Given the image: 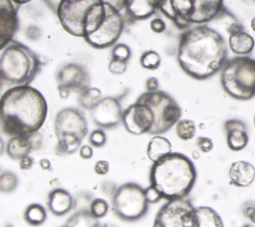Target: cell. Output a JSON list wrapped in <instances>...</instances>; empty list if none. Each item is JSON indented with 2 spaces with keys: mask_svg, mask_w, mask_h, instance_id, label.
<instances>
[{
  "mask_svg": "<svg viewBox=\"0 0 255 227\" xmlns=\"http://www.w3.org/2000/svg\"><path fill=\"white\" fill-rule=\"evenodd\" d=\"M159 0H124L125 23L132 24L150 18L158 11Z\"/></svg>",
  "mask_w": 255,
  "mask_h": 227,
  "instance_id": "cell-18",
  "label": "cell"
},
{
  "mask_svg": "<svg viewBox=\"0 0 255 227\" xmlns=\"http://www.w3.org/2000/svg\"><path fill=\"white\" fill-rule=\"evenodd\" d=\"M227 44L231 52L238 56L249 55L255 46L253 37L244 30L229 34Z\"/></svg>",
  "mask_w": 255,
  "mask_h": 227,
  "instance_id": "cell-22",
  "label": "cell"
},
{
  "mask_svg": "<svg viewBox=\"0 0 255 227\" xmlns=\"http://www.w3.org/2000/svg\"><path fill=\"white\" fill-rule=\"evenodd\" d=\"M47 206L49 211L55 216H64L74 209L75 199L68 190L57 187L49 192Z\"/></svg>",
  "mask_w": 255,
  "mask_h": 227,
  "instance_id": "cell-19",
  "label": "cell"
},
{
  "mask_svg": "<svg viewBox=\"0 0 255 227\" xmlns=\"http://www.w3.org/2000/svg\"><path fill=\"white\" fill-rule=\"evenodd\" d=\"M57 144L55 146V152L59 156H67L75 153L82 146L83 139L75 135H62L57 138Z\"/></svg>",
  "mask_w": 255,
  "mask_h": 227,
  "instance_id": "cell-25",
  "label": "cell"
},
{
  "mask_svg": "<svg viewBox=\"0 0 255 227\" xmlns=\"http://www.w3.org/2000/svg\"><path fill=\"white\" fill-rule=\"evenodd\" d=\"M159 82L155 77H149L145 81V90L146 92H155L158 91Z\"/></svg>",
  "mask_w": 255,
  "mask_h": 227,
  "instance_id": "cell-42",
  "label": "cell"
},
{
  "mask_svg": "<svg viewBox=\"0 0 255 227\" xmlns=\"http://www.w3.org/2000/svg\"><path fill=\"white\" fill-rule=\"evenodd\" d=\"M144 192H145V197L148 201V203H157L159 200L162 199L161 194L159 193V191L152 185L149 184V186H147L146 188H144Z\"/></svg>",
  "mask_w": 255,
  "mask_h": 227,
  "instance_id": "cell-36",
  "label": "cell"
},
{
  "mask_svg": "<svg viewBox=\"0 0 255 227\" xmlns=\"http://www.w3.org/2000/svg\"><path fill=\"white\" fill-rule=\"evenodd\" d=\"M66 224L73 227H103V223L100 222V219L93 217L89 209L76 210L74 214L68 218Z\"/></svg>",
  "mask_w": 255,
  "mask_h": 227,
  "instance_id": "cell-26",
  "label": "cell"
},
{
  "mask_svg": "<svg viewBox=\"0 0 255 227\" xmlns=\"http://www.w3.org/2000/svg\"><path fill=\"white\" fill-rule=\"evenodd\" d=\"M41 144L42 135L38 131L29 136H10L6 142L5 150L11 159L20 160L23 157L30 155L32 151L39 149Z\"/></svg>",
  "mask_w": 255,
  "mask_h": 227,
  "instance_id": "cell-17",
  "label": "cell"
},
{
  "mask_svg": "<svg viewBox=\"0 0 255 227\" xmlns=\"http://www.w3.org/2000/svg\"><path fill=\"white\" fill-rule=\"evenodd\" d=\"M18 176L10 170H4L0 174V191L2 193H11L18 186Z\"/></svg>",
  "mask_w": 255,
  "mask_h": 227,
  "instance_id": "cell-30",
  "label": "cell"
},
{
  "mask_svg": "<svg viewBox=\"0 0 255 227\" xmlns=\"http://www.w3.org/2000/svg\"><path fill=\"white\" fill-rule=\"evenodd\" d=\"M0 53V78L8 88L30 85L43 65L40 57L25 44L12 40Z\"/></svg>",
  "mask_w": 255,
  "mask_h": 227,
  "instance_id": "cell-5",
  "label": "cell"
},
{
  "mask_svg": "<svg viewBox=\"0 0 255 227\" xmlns=\"http://www.w3.org/2000/svg\"><path fill=\"white\" fill-rule=\"evenodd\" d=\"M58 92L62 99H66L71 93L80 95L91 87V78L87 69L78 63H67L57 73Z\"/></svg>",
  "mask_w": 255,
  "mask_h": 227,
  "instance_id": "cell-12",
  "label": "cell"
},
{
  "mask_svg": "<svg viewBox=\"0 0 255 227\" xmlns=\"http://www.w3.org/2000/svg\"><path fill=\"white\" fill-rule=\"evenodd\" d=\"M172 152V145L168 138L162 135H153L146 146V154L153 163Z\"/></svg>",
  "mask_w": 255,
  "mask_h": 227,
  "instance_id": "cell-23",
  "label": "cell"
},
{
  "mask_svg": "<svg viewBox=\"0 0 255 227\" xmlns=\"http://www.w3.org/2000/svg\"><path fill=\"white\" fill-rule=\"evenodd\" d=\"M79 152H80V156L83 159H90V158L93 157V154H94V150H93L92 145H88V144L82 145L79 149Z\"/></svg>",
  "mask_w": 255,
  "mask_h": 227,
  "instance_id": "cell-43",
  "label": "cell"
},
{
  "mask_svg": "<svg viewBox=\"0 0 255 227\" xmlns=\"http://www.w3.org/2000/svg\"><path fill=\"white\" fill-rule=\"evenodd\" d=\"M136 102L145 104L154 115V123L148 134L161 135L174 126L181 118V108L176 101L163 91L144 92Z\"/></svg>",
  "mask_w": 255,
  "mask_h": 227,
  "instance_id": "cell-8",
  "label": "cell"
},
{
  "mask_svg": "<svg viewBox=\"0 0 255 227\" xmlns=\"http://www.w3.org/2000/svg\"><path fill=\"white\" fill-rule=\"evenodd\" d=\"M194 206L186 198L167 200L157 211L154 227H196Z\"/></svg>",
  "mask_w": 255,
  "mask_h": 227,
  "instance_id": "cell-10",
  "label": "cell"
},
{
  "mask_svg": "<svg viewBox=\"0 0 255 227\" xmlns=\"http://www.w3.org/2000/svg\"><path fill=\"white\" fill-rule=\"evenodd\" d=\"M39 166L41 167V169L43 170H52V165H51V162L49 159L47 158H42L40 159L39 161Z\"/></svg>",
  "mask_w": 255,
  "mask_h": 227,
  "instance_id": "cell-46",
  "label": "cell"
},
{
  "mask_svg": "<svg viewBox=\"0 0 255 227\" xmlns=\"http://www.w3.org/2000/svg\"><path fill=\"white\" fill-rule=\"evenodd\" d=\"M250 26H251V29L255 32V16L251 19V23H250Z\"/></svg>",
  "mask_w": 255,
  "mask_h": 227,
  "instance_id": "cell-49",
  "label": "cell"
},
{
  "mask_svg": "<svg viewBox=\"0 0 255 227\" xmlns=\"http://www.w3.org/2000/svg\"><path fill=\"white\" fill-rule=\"evenodd\" d=\"M243 227H251V226H250V225H244Z\"/></svg>",
  "mask_w": 255,
  "mask_h": 227,
  "instance_id": "cell-52",
  "label": "cell"
},
{
  "mask_svg": "<svg viewBox=\"0 0 255 227\" xmlns=\"http://www.w3.org/2000/svg\"><path fill=\"white\" fill-rule=\"evenodd\" d=\"M118 187L119 186H117V184L113 181H105L102 184V191L109 196H113L116 193Z\"/></svg>",
  "mask_w": 255,
  "mask_h": 227,
  "instance_id": "cell-40",
  "label": "cell"
},
{
  "mask_svg": "<svg viewBox=\"0 0 255 227\" xmlns=\"http://www.w3.org/2000/svg\"><path fill=\"white\" fill-rule=\"evenodd\" d=\"M102 99V91L99 88L90 87L79 95L78 103L82 109L92 111Z\"/></svg>",
  "mask_w": 255,
  "mask_h": 227,
  "instance_id": "cell-28",
  "label": "cell"
},
{
  "mask_svg": "<svg viewBox=\"0 0 255 227\" xmlns=\"http://www.w3.org/2000/svg\"><path fill=\"white\" fill-rule=\"evenodd\" d=\"M89 142L92 146L100 148L107 143V134L103 128H97L89 134Z\"/></svg>",
  "mask_w": 255,
  "mask_h": 227,
  "instance_id": "cell-34",
  "label": "cell"
},
{
  "mask_svg": "<svg viewBox=\"0 0 255 227\" xmlns=\"http://www.w3.org/2000/svg\"><path fill=\"white\" fill-rule=\"evenodd\" d=\"M148 204L144 188L135 182L122 184L112 196L114 213L126 222H134L144 217Z\"/></svg>",
  "mask_w": 255,
  "mask_h": 227,
  "instance_id": "cell-9",
  "label": "cell"
},
{
  "mask_svg": "<svg viewBox=\"0 0 255 227\" xmlns=\"http://www.w3.org/2000/svg\"><path fill=\"white\" fill-rule=\"evenodd\" d=\"M109 209H110V205L108 201L101 197L93 198L89 206V211L91 215L97 219L104 218L108 214Z\"/></svg>",
  "mask_w": 255,
  "mask_h": 227,
  "instance_id": "cell-32",
  "label": "cell"
},
{
  "mask_svg": "<svg viewBox=\"0 0 255 227\" xmlns=\"http://www.w3.org/2000/svg\"><path fill=\"white\" fill-rule=\"evenodd\" d=\"M34 163H35L34 158L31 155H27L19 160V167L22 170H29L33 167Z\"/></svg>",
  "mask_w": 255,
  "mask_h": 227,
  "instance_id": "cell-41",
  "label": "cell"
},
{
  "mask_svg": "<svg viewBox=\"0 0 255 227\" xmlns=\"http://www.w3.org/2000/svg\"><path fill=\"white\" fill-rule=\"evenodd\" d=\"M106 2L112 4L113 6H115L117 9H119L121 12L123 11L124 8V0H105Z\"/></svg>",
  "mask_w": 255,
  "mask_h": 227,
  "instance_id": "cell-47",
  "label": "cell"
},
{
  "mask_svg": "<svg viewBox=\"0 0 255 227\" xmlns=\"http://www.w3.org/2000/svg\"><path fill=\"white\" fill-rule=\"evenodd\" d=\"M228 176L231 185L247 187L255 180V167L245 160L235 161L229 168Z\"/></svg>",
  "mask_w": 255,
  "mask_h": 227,
  "instance_id": "cell-21",
  "label": "cell"
},
{
  "mask_svg": "<svg viewBox=\"0 0 255 227\" xmlns=\"http://www.w3.org/2000/svg\"><path fill=\"white\" fill-rule=\"evenodd\" d=\"M14 4L18 5V6H21V5H24V4H27L29 2H31L32 0H11Z\"/></svg>",
  "mask_w": 255,
  "mask_h": 227,
  "instance_id": "cell-48",
  "label": "cell"
},
{
  "mask_svg": "<svg viewBox=\"0 0 255 227\" xmlns=\"http://www.w3.org/2000/svg\"><path fill=\"white\" fill-rule=\"evenodd\" d=\"M158 11L179 30L207 24L225 11L223 0H159Z\"/></svg>",
  "mask_w": 255,
  "mask_h": 227,
  "instance_id": "cell-6",
  "label": "cell"
},
{
  "mask_svg": "<svg viewBox=\"0 0 255 227\" xmlns=\"http://www.w3.org/2000/svg\"><path fill=\"white\" fill-rule=\"evenodd\" d=\"M47 114L45 97L30 85L8 88L1 97V126L9 136H29L38 132Z\"/></svg>",
  "mask_w": 255,
  "mask_h": 227,
  "instance_id": "cell-2",
  "label": "cell"
},
{
  "mask_svg": "<svg viewBox=\"0 0 255 227\" xmlns=\"http://www.w3.org/2000/svg\"><path fill=\"white\" fill-rule=\"evenodd\" d=\"M123 112L120 98L108 96L91 111V117L99 128L110 129L122 123Z\"/></svg>",
  "mask_w": 255,
  "mask_h": 227,
  "instance_id": "cell-15",
  "label": "cell"
},
{
  "mask_svg": "<svg viewBox=\"0 0 255 227\" xmlns=\"http://www.w3.org/2000/svg\"><path fill=\"white\" fill-rule=\"evenodd\" d=\"M244 1H246L247 3H254L255 2V0H244Z\"/></svg>",
  "mask_w": 255,
  "mask_h": 227,
  "instance_id": "cell-51",
  "label": "cell"
},
{
  "mask_svg": "<svg viewBox=\"0 0 255 227\" xmlns=\"http://www.w3.org/2000/svg\"><path fill=\"white\" fill-rule=\"evenodd\" d=\"M254 125H255V114H254Z\"/></svg>",
  "mask_w": 255,
  "mask_h": 227,
  "instance_id": "cell-53",
  "label": "cell"
},
{
  "mask_svg": "<svg viewBox=\"0 0 255 227\" xmlns=\"http://www.w3.org/2000/svg\"><path fill=\"white\" fill-rule=\"evenodd\" d=\"M60 227H73V226H71V225H69V224H64V225H62V226H60Z\"/></svg>",
  "mask_w": 255,
  "mask_h": 227,
  "instance_id": "cell-50",
  "label": "cell"
},
{
  "mask_svg": "<svg viewBox=\"0 0 255 227\" xmlns=\"http://www.w3.org/2000/svg\"><path fill=\"white\" fill-rule=\"evenodd\" d=\"M196 227H224L220 215L209 206L194 208Z\"/></svg>",
  "mask_w": 255,
  "mask_h": 227,
  "instance_id": "cell-24",
  "label": "cell"
},
{
  "mask_svg": "<svg viewBox=\"0 0 255 227\" xmlns=\"http://www.w3.org/2000/svg\"><path fill=\"white\" fill-rule=\"evenodd\" d=\"M243 213L252 223H255V205L251 204V205L245 206L243 209Z\"/></svg>",
  "mask_w": 255,
  "mask_h": 227,
  "instance_id": "cell-44",
  "label": "cell"
},
{
  "mask_svg": "<svg viewBox=\"0 0 255 227\" xmlns=\"http://www.w3.org/2000/svg\"><path fill=\"white\" fill-rule=\"evenodd\" d=\"M54 132L57 138L70 134L84 139L89 132L88 120L80 109L73 107L64 108L55 116Z\"/></svg>",
  "mask_w": 255,
  "mask_h": 227,
  "instance_id": "cell-13",
  "label": "cell"
},
{
  "mask_svg": "<svg viewBox=\"0 0 255 227\" xmlns=\"http://www.w3.org/2000/svg\"><path fill=\"white\" fill-rule=\"evenodd\" d=\"M108 69L113 75H123L128 69V62L112 58L109 62Z\"/></svg>",
  "mask_w": 255,
  "mask_h": 227,
  "instance_id": "cell-35",
  "label": "cell"
},
{
  "mask_svg": "<svg viewBox=\"0 0 255 227\" xmlns=\"http://www.w3.org/2000/svg\"><path fill=\"white\" fill-rule=\"evenodd\" d=\"M110 170V163L108 160H98L95 163L94 166V171L98 174V175H106Z\"/></svg>",
  "mask_w": 255,
  "mask_h": 227,
  "instance_id": "cell-39",
  "label": "cell"
},
{
  "mask_svg": "<svg viewBox=\"0 0 255 227\" xmlns=\"http://www.w3.org/2000/svg\"><path fill=\"white\" fill-rule=\"evenodd\" d=\"M228 49L223 36L207 24L184 30L180 36L176 60L190 78L207 80L221 71L227 61Z\"/></svg>",
  "mask_w": 255,
  "mask_h": 227,
  "instance_id": "cell-1",
  "label": "cell"
},
{
  "mask_svg": "<svg viewBox=\"0 0 255 227\" xmlns=\"http://www.w3.org/2000/svg\"><path fill=\"white\" fill-rule=\"evenodd\" d=\"M161 63L160 55L153 50H147L143 52L139 58V64L140 66L149 71H154L159 68Z\"/></svg>",
  "mask_w": 255,
  "mask_h": 227,
  "instance_id": "cell-31",
  "label": "cell"
},
{
  "mask_svg": "<svg viewBox=\"0 0 255 227\" xmlns=\"http://www.w3.org/2000/svg\"><path fill=\"white\" fill-rule=\"evenodd\" d=\"M220 82L231 98L247 101L255 96V59L237 56L227 60L221 69Z\"/></svg>",
  "mask_w": 255,
  "mask_h": 227,
  "instance_id": "cell-7",
  "label": "cell"
},
{
  "mask_svg": "<svg viewBox=\"0 0 255 227\" xmlns=\"http://www.w3.org/2000/svg\"><path fill=\"white\" fill-rule=\"evenodd\" d=\"M196 144L197 147L200 151L207 153L210 152L213 149V141L211 138L207 136H199L196 139Z\"/></svg>",
  "mask_w": 255,
  "mask_h": 227,
  "instance_id": "cell-37",
  "label": "cell"
},
{
  "mask_svg": "<svg viewBox=\"0 0 255 227\" xmlns=\"http://www.w3.org/2000/svg\"><path fill=\"white\" fill-rule=\"evenodd\" d=\"M227 145L231 150L239 151L246 147L249 141L246 125L239 119H228L224 123Z\"/></svg>",
  "mask_w": 255,
  "mask_h": 227,
  "instance_id": "cell-20",
  "label": "cell"
},
{
  "mask_svg": "<svg viewBox=\"0 0 255 227\" xmlns=\"http://www.w3.org/2000/svg\"><path fill=\"white\" fill-rule=\"evenodd\" d=\"M125 24L123 13L112 4L106 2V18L104 22L95 33L84 40L95 49L114 47L124 31Z\"/></svg>",
  "mask_w": 255,
  "mask_h": 227,
  "instance_id": "cell-11",
  "label": "cell"
},
{
  "mask_svg": "<svg viewBox=\"0 0 255 227\" xmlns=\"http://www.w3.org/2000/svg\"><path fill=\"white\" fill-rule=\"evenodd\" d=\"M152 227H154V226H152Z\"/></svg>",
  "mask_w": 255,
  "mask_h": 227,
  "instance_id": "cell-54",
  "label": "cell"
},
{
  "mask_svg": "<svg viewBox=\"0 0 255 227\" xmlns=\"http://www.w3.org/2000/svg\"><path fill=\"white\" fill-rule=\"evenodd\" d=\"M122 123L130 134L149 133L154 123V115L148 106L135 101L124 110Z\"/></svg>",
  "mask_w": 255,
  "mask_h": 227,
  "instance_id": "cell-14",
  "label": "cell"
},
{
  "mask_svg": "<svg viewBox=\"0 0 255 227\" xmlns=\"http://www.w3.org/2000/svg\"><path fill=\"white\" fill-rule=\"evenodd\" d=\"M45 2V4L49 7V9L54 13L56 14V11H57V8L60 4V2L62 0H43Z\"/></svg>",
  "mask_w": 255,
  "mask_h": 227,
  "instance_id": "cell-45",
  "label": "cell"
},
{
  "mask_svg": "<svg viewBox=\"0 0 255 227\" xmlns=\"http://www.w3.org/2000/svg\"><path fill=\"white\" fill-rule=\"evenodd\" d=\"M196 177L194 163L180 152H171L153 162L149 171L150 185L165 200L185 198L191 192Z\"/></svg>",
  "mask_w": 255,
  "mask_h": 227,
  "instance_id": "cell-3",
  "label": "cell"
},
{
  "mask_svg": "<svg viewBox=\"0 0 255 227\" xmlns=\"http://www.w3.org/2000/svg\"><path fill=\"white\" fill-rule=\"evenodd\" d=\"M196 132L195 122L189 118H180L175 124V133L181 140H190Z\"/></svg>",
  "mask_w": 255,
  "mask_h": 227,
  "instance_id": "cell-29",
  "label": "cell"
},
{
  "mask_svg": "<svg viewBox=\"0 0 255 227\" xmlns=\"http://www.w3.org/2000/svg\"><path fill=\"white\" fill-rule=\"evenodd\" d=\"M24 220L30 226H41L47 219V211L40 203L29 204L24 211Z\"/></svg>",
  "mask_w": 255,
  "mask_h": 227,
  "instance_id": "cell-27",
  "label": "cell"
},
{
  "mask_svg": "<svg viewBox=\"0 0 255 227\" xmlns=\"http://www.w3.org/2000/svg\"><path fill=\"white\" fill-rule=\"evenodd\" d=\"M111 54H112V58L128 62L131 56V51L128 45L120 43V44H116L113 47Z\"/></svg>",
  "mask_w": 255,
  "mask_h": 227,
  "instance_id": "cell-33",
  "label": "cell"
},
{
  "mask_svg": "<svg viewBox=\"0 0 255 227\" xmlns=\"http://www.w3.org/2000/svg\"><path fill=\"white\" fill-rule=\"evenodd\" d=\"M18 10L11 0H0V49L13 40L18 30Z\"/></svg>",
  "mask_w": 255,
  "mask_h": 227,
  "instance_id": "cell-16",
  "label": "cell"
},
{
  "mask_svg": "<svg viewBox=\"0 0 255 227\" xmlns=\"http://www.w3.org/2000/svg\"><path fill=\"white\" fill-rule=\"evenodd\" d=\"M63 29L85 39L95 33L106 18L105 0H62L55 14Z\"/></svg>",
  "mask_w": 255,
  "mask_h": 227,
  "instance_id": "cell-4",
  "label": "cell"
},
{
  "mask_svg": "<svg viewBox=\"0 0 255 227\" xmlns=\"http://www.w3.org/2000/svg\"><path fill=\"white\" fill-rule=\"evenodd\" d=\"M149 27L151 29L152 32L156 33V34H160L162 32L165 31L166 29V24L165 22L161 19V18H153L151 21H150V24H149Z\"/></svg>",
  "mask_w": 255,
  "mask_h": 227,
  "instance_id": "cell-38",
  "label": "cell"
}]
</instances>
